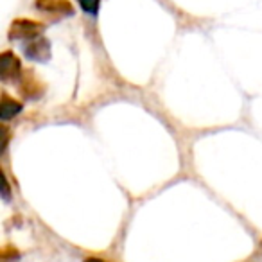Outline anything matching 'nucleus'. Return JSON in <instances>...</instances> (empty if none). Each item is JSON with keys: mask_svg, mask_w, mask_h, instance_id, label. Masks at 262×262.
Returning <instances> with one entry per match:
<instances>
[{"mask_svg": "<svg viewBox=\"0 0 262 262\" xmlns=\"http://www.w3.org/2000/svg\"><path fill=\"white\" fill-rule=\"evenodd\" d=\"M24 52L33 61H47L51 58V45L45 38L40 36L36 40H31L27 45H24Z\"/></svg>", "mask_w": 262, "mask_h": 262, "instance_id": "nucleus-3", "label": "nucleus"}, {"mask_svg": "<svg viewBox=\"0 0 262 262\" xmlns=\"http://www.w3.org/2000/svg\"><path fill=\"white\" fill-rule=\"evenodd\" d=\"M43 33V26L34 20H16L11 26V31H9V38L11 40H22V41H31L40 38V34Z\"/></svg>", "mask_w": 262, "mask_h": 262, "instance_id": "nucleus-1", "label": "nucleus"}, {"mask_svg": "<svg viewBox=\"0 0 262 262\" xmlns=\"http://www.w3.org/2000/svg\"><path fill=\"white\" fill-rule=\"evenodd\" d=\"M84 262H106V260H102V258H99V257H90V258H86Z\"/></svg>", "mask_w": 262, "mask_h": 262, "instance_id": "nucleus-7", "label": "nucleus"}, {"mask_svg": "<svg viewBox=\"0 0 262 262\" xmlns=\"http://www.w3.org/2000/svg\"><path fill=\"white\" fill-rule=\"evenodd\" d=\"M20 76V59L13 52H4L0 58V77L2 81H11Z\"/></svg>", "mask_w": 262, "mask_h": 262, "instance_id": "nucleus-4", "label": "nucleus"}, {"mask_svg": "<svg viewBox=\"0 0 262 262\" xmlns=\"http://www.w3.org/2000/svg\"><path fill=\"white\" fill-rule=\"evenodd\" d=\"M84 13L88 15H97L99 11V4H101V0H77Z\"/></svg>", "mask_w": 262, "mask_h": 262, "instance_id": "nucleus-6", "label": "nucleus"}, {"mask_svg": "<svg viewBox=\"0 0 262 262\" xmlns=\"http://www.w3.org/2000/svg\"><path fill=\"white\" fill-rule=\"evenodd\" d=\"M36 9L54 18H65L74 15V8L69 0H36Z\"/></svg>", "mask_w": 262, "mask_h": 262, "instance_id": "nucleus-2", "label": "nucleus"}, {"mask_svg": "<svg viewBox=\"0 0 262 262\" xmlns=\"http://www.w3.org/2000/svg\"><path fill=\"white\" fill-rule=\"evenodd\" d=\"M20 112H22V104H20L18 101H15V99L4 95V99H2V106H0V119L9 120V119H13V117L18 115Z\"/></svg>", "mask_w": 262, "mask_h": 262, "instance_id": "nucleus-5", "label": "nucleus"}]
</instances>
